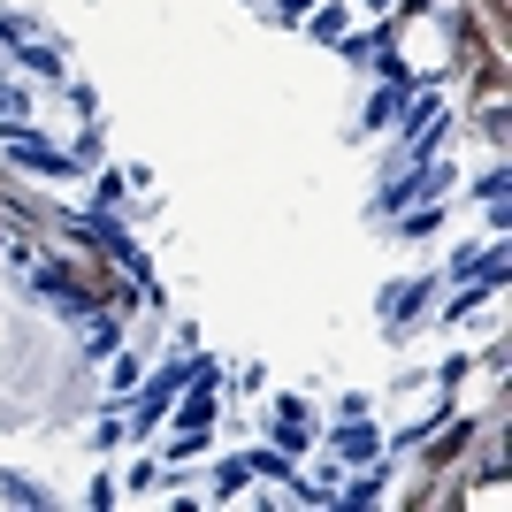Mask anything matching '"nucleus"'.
Instances as JSON below:
<instances>
[{
    "label": "nucleus",
    "instance_id": "f257e3e1",
    "mask_svg": "<svg viewBox=\"0 0 512 512\" xmlns=\"http://www.w3.org/2000/svg\"><path fill=\"white\" fill-rule=\"evenodd\" d=\"M0 138H8V146L23 153V161H31V169H46V176H69V153H54V146H39V138H23V130H0Z\"/></svg>",
    "mask_w": 512,
    "mask_h": 512
},
{
    "label": "nucleus",
    "instance_id": "f03ea898",
    "mask_svg": "<svg viewBox=\"0 0 512 512\" xmlns=\"http://www.w3.org/2000/svg\"><path fill=\"white\" fill-rule=\"evenodd\" d=\"M276 436L283 444H306V406H276Z\"/></svg>",
    "mask_w": 512,
    "mask_h": 512
}]
</instances>
